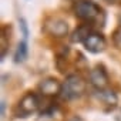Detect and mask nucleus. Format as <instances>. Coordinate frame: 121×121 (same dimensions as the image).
<instances>
[{
	"mask_svg": "<svg viewBox=\"0 0 121 121\" xmlns=\"http://www.w3.org/2000/svg\"><path fill=\"white\" fill-rule=\"evenodd\" d=\"M73 12L83 24L88 26H105V12L100 4H97L93 0H77L74 2Z\"/></svg>",
	"mask_w": 121,
	"mask_h": 121,
	"instance_id": "obj_1",
	"label": "nucleus"
},
{
	"mask_svg": "<svg viewBox=\"0 0 121 121\" xmlns=\"http://www.w3.org/2000/svg\"><path fill=\"white\" fill-rule=\"evenodd\" d=\"M87 90V81L80 74H70L61 84V97L63 101H74L84 95Z\"/></svg>",
	"mask_w": 121,
	"mask_h": 121,
	"instance_id": "obj_2",
	"label": "nucleus"
},
{
	"mask_svg": "<svg viewBox=\"0 0 121 121\" xmlns=\"http://www.w3.org/2000/svg\"><path fill=\"white\" fill-rule=\"evenodd\" d=\"M41 108V98L37 93L34 91H27L20 101L17 103L16 108H14V114L16 117L20 118H27L31 114H36L37 111H40Z\"/></svg>",
	"mask_w": 121,
	"mask_h": 121,
	"instance_id": "obj_3",
	"label": "nucleus"
},
{
	"mask_svg": "<svg viewBox=\"0 0 121 121\" xmlns=\"http://www.w3.org/2000/svg\"><path fill=\"white\" fill-rule=\"evenodd\" d=\"M88 81L95 88V91L107 90L110 86V77L105 67L103 64H97L95 67H93L88 73Z\"/></svg>",
	"mask_w": 121,
	"mask_h": 121,
	"instance_id": "obj_4",
	"label": "nucleus"
},
{
	"mask_svg": "<svg viewBox=\"0 0 121 121\" xmlns=\"http://www.w3.org/2000/svg\"><path fill=\"white\" fill-rule=\"evenodd\" d=\"M43 30L53 37L61 39L69 34V23L60 17H48L43 24Z\"/></svg>",
	"mask_w": 121,
	"mask_h": 121,
	"instance_id": "obj_5",
	"label": "nucleus"
},
{
	"mask_svg": "<svg viewBox=\"0 0 121 121\" xmlns=\"http://www.w3.org/2000/svg\"><path fill=\"white\" fill-rule=\"evenodd\" d=\"M83 46H84V48H86L88 53H91V54H98V53H103V51L105 50V47H107V40H105V37L103 36V33H100V31H97V30H93V31L88 34V37L84 40Z\"/></svg>",
	"mask_w": 121,
	"mask_h": 121,
	"instance_id": "obj_6",
	"label": "nucleus"
},
{
	"mask_svg": "<svg viewBox=\"0 0 121 121\" xmlns=\"http://www.w3.org/2000/svg\"><path fill=\"white\" fill-rule=\"evenodd\" d=\"M61 84L63 83H60L54 77H46V78H43L39 83L37 88H39V93L41 95L53 98V97H60V93H61Z\"/></svg>",
	"mask_w": 121,
	"mask_h": 121,
	"instance_id": "obj_7",
	"label": "nucleus"
},
{
	"mask_svg": "<svg viewBox=\"0 0 121 121\" xmlns=\"http://www.w3.org/2000/svg\"><path fill=\"white\" fill-rule=\"evenodd\" d=\"M95 98L105 107V111H110V110H114L118 104V97L117 94L107 88V90H103V91H95Z\"/></svg>",
	"mask_w": 121,
	"mask_h": 121,
	"instance_id": "obj_8",
	"label": "nucleus"
},
{
	"mask_svg": "<svg viewBox=\"0 0 121 121\" xmlns=\"http://www.w3.org/2000/svg\"><path fill=\"white\" fill-rule=\"evenodd\" d=\"M93 31V27L91 26H88V24H81V26H78L73 33H71V37H70V40H71V43H84V40L88 37V34Z\"/></svg>",
	"mask_w": 121,
	"mask_h": 121,
	"instance_id": "obj_9",
	"label": "nucleus"
},
{
	"mask_svg": "<svg viewBox=\"0 0 121 121\" xmlns=\"http://www.w3.org/2000/svg\"><path fill=\"white\" fill-rule=\"evenodd\" d=\"M27 54H29V44H27V40H22L19 44H17V48L14 51V63H23L24 60L27 58Z\"/></svg>",
	"mask_w": 121,
	"mask_h": 121,
	"instance_id": "obj_10",
	"label": "nucleus"
},
{
	"mask_svg": "<svg viewBox=\"0 0 121 121\" xmlns=\"http://www.w3.org/2000/svg\"><path fill=\"white\" fill-rule=\"evenodd\" d=\"M19 24H20V30H22V34H23V40H27L29 39V26H27V22L23 17H19Z\"/></svg>",
	"mask_w": 121,
	"mask_h": 121,
	"instance_id": "obj_11",
	"label": "nucleus"
},
{
	"mask_svg": "<svg viewBox=\"0 0 121 121\" xmlns=\"http://www.w3.org/2000/svg\"><path fill=\"white\" fill-rule=\"evenodd\" d=\"M114 41H115V44L121 48V29L115 33V36H114Z\"/></svg>",
	"mask_w": 121,
	"mask_h": 121,
	"instance_id": "obj_12",
	"label": "nucleus"
},
{
	"mask_svg": "<svg viewBox=\"0 0 121 121\" xmlns=\"http://www.w3.org/2000/svg\"><path fill=\"white\" fill-rule=\"evenodd\" d=\"M4 112H6V101L2 100V115H4Z\"/></svg>",
	"mask_w": 121,
	"mask_h": 121,
	"instance_id": "obj_13",
	"label": "nucleus"
},
{
	"mask_svg": "<svg viewBox=\"0 0 121 121\" xmlns=\"http://www.w3.org/2000/svg\"><path fill=\"white\" fill-rule=\"evenodd\" d=\"M69 121H84V120H83L81 117H77V115H74V117H71Z\"/></svg>",
	"mask_w": 121,
	"mask_h": 121,
	"instance_id": "obj_14",
	"label": "nucleus"
},
{
	"mask_svg": "<svg viewBox=\"0 0 121 121\" xmlns=\"http://www.w3.org/2000/svg\"><path fill=\"white\" fill-rule=\"evenodd\" d=\"M104 2H107V3H110V4H115V3L120 2V0H104Z\"/></svg>",
	"mask_w": 121,
	"mask_h": 121,
	"instance_id": "obj_15",
	"label": "nucleus"
},
{
	"mask_svg": "<svg viewBox=\"0 0 121 121\" xmlns=\"http://www.w3.org/2000/svg\"><path fill=\"white\" fill-rule=\"evenodd\" d=\"M115 120H117V121H121V111L118 112V115H115Z\"/></svg>",
	"mask_w": 121,
	"mask_h": 121,
	"instance_id": "obj_16",
	"label": "nucleus"
},
{
	"mask_svg": "<svg viewBox=\"0 0 121 121\" xmlns=\"http://www.w3.org/2000/svg\"><path fill=\"white\" fill-rule=\"evenodd\" d=\"M76 2H77V0H76Z\"/></svg>",
	"mask_w": 121,
	"mask_h": 121,
	"instance_id": "obj_17",
	"label": "nucleus"
}]
</instances>
